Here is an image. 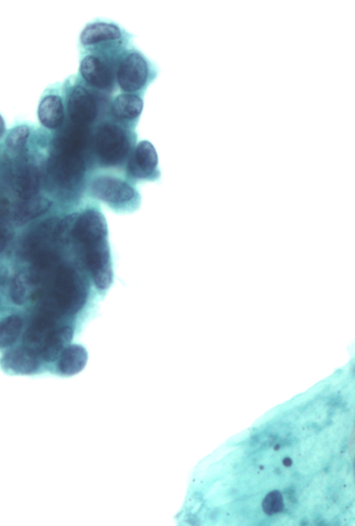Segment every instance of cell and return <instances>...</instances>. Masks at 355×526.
Returning <instances> with one entry per match:
<instances>
[{"instance_id":"cell-4","label":"cell","mask_w":355,"mask_h":526,"mask_svg":"<svg viewBox=\"0 0 355 526\" xmlns=\"http://www.w3.org/2000/svg\"><path fill=\"white\" fill-rule=\"evenodd\" d=\"M148 75L146 60L140 53L133 51L121 59L116 70V80L123 91L132 94L146 85Z\"/></svg>"},{"instance_id":"cell-1","label":"cell","mask_w":355,"mask_h":526,"mask_svg":"<svg viewBox=\"0 0 355 526\" xmlns=\"http://www.w3.org/2000/svg\"><path fill=\"white\" fill-rule=\"evenodd\" d=\"M70 224L71 235L92 280L100 289L107 288L112 282V270L103 215L97 208L89 207L72 214Z\"/></svg>"},{"instance_id":"cell-2","label":"cell","mask_w":355,"mask_h":526,"mask_svg":"<svg viewBox=\"0 0 355 526\" xmlns=\"http://www.w3.org/2000/svg\"><path fill=\"white\" fill-rule=\"evenodd\" d=\"M89 192L98 201L119 212H130L139 207L140 196L125 179L111 173H100L89 180Z\"/></svg>"},{"instance_id":"cell-18","label":"cell","mask_w":355,"mask_h":526,"mask_svg":"<svg viewBox=\"0 0 355 526\" xmlns=\"http://www.w3.org/2000/svg\"><path fill=\"white\" fill-rule=\"evenodd\" d=\"M264 511L268 514L279 512L283 508V500L278 491L270 493L264 499L263 503Z\"/></svg>"},{"instance_id":"cell-7","label":"cell","mask_w":355,"mask_h":526,"mask_svg":"<svg viewBox=\"0 0 355 526\" xmlns=\"http://www.w3.org/2000/svg\"><path fill=\"white\" fill-rule=\"evenodd\" d=\"M80 72L87 84L100 90H109L114 83V75L108 63L94 55L85 56L80 62Z\"/></svg>"},{"instance_id":"cell-21","label":"cell","mask_w":355,"mask_h":526,"mask_svg":"<svg viewBox=\"0 0 355 526\" xmlns=\"http://www.w3.org/2000/svg\"><path fill=\"white\" fill-rule=\"evenodd\" d=\"M5 133V123L3 119L0 115V137H1Z\"/></svg>"},{"instance_id":"cell-6","label":"cell","mask_w":355,"mask_h":526,"mask_svg":"<svg viewBox=\"0 0 355 526\" xmlns=\"http://www.w3.org/2000/svg\"><path fill=\"white\" fill-rule=\"evenodd\" d=\"M67 109L70 119L74 124L84 126L92 123L97 116V104L85 87L77 85L70 92Z\"/></svg>"},{"instance_id":"cell-8","label":"cell","mask_w":355,"mask_h":526,"mask_svg":"<svg viewBox=\"0 0 355 526\" xmlns=\"http://www.w3.org/2000/svg\"><path fill=\"white\" fill-rule=\"evenodd\" d=\"M2 370L10 375H31L40 370L35 353L28 348H17L8 352L1 359Z\"/></svg>"},{"instance_id":"cell-13","label":"cell","mask_w":355,"mask_h":526,"mask_svg":"<svg viewBox=\"0 0 355 526\" xmlns=\"http://www.w3.org/2000/svg\"><path fill=\"white\" fill-rule=\"evenodd\" d=\"M15 189L18 196L23 200L33 197L40 188V177L36 168L24 166L20 168L15 178Z\"/></svg>"},{"instance_id":"cell-19","label":"cell","mask_w":355,"mask_h":526,"mask_svg":"<svg viewBox=\"0 0 355 526\" xmlns=\"http://www.w3.org/2000/svg\"><path fill=\"white\" fill-rule=\"evenodd\" d=\"M10 290V294L14 303L17 304L22 303L25 298L26 290L19 276L12 280Z\"/></svg>"},{"instance_id":"cell-10","label":"cell","mask_w":355,"mask_h":526,"mask_svg":"<svg viewBox=\"0 0 355 526\" xmlns=\"http://www.w3.org/2000/svg\"><path fill=\"white\" fill-rule=\"evenodd\" d=\"M87 353L80 346L73 344L62 350L58 358L56 372L62 376H71L78 373L85 366Z\"/></svg>"},{"instance_id":"cell-9","label":"cell","mask_w":355,"mask_h":526,"mask_svg":"<svg viewBox=\"0 0 355 526\" xmlns=\"http://www.w3.org/2000/svg\"><path fill=\"white\" fill-rule=\"evenodd\" d=\"M122 33L118 26L106 22H97L87 25L82 31L80 41L84 46H94L101 43L116 41Z\"/></svg>"},{"instance_id":"cell-20","label":"cell","mask_w":355,"mask_h":526,"mask_svg":"<svg viewBox=\"0 0 355 526\" xmlns=\"http://www.w3.org/2000/svg\"><path fill=\"white\" fill-rule=\"evenodd\" d=\"M3 216L2 210H0V252L5 248L9 237V232L4 224Z\"/></svg>"},{"instance_id":"cell-3","label":"cell","mask_w":355,"mask_h":526,"mask_svg":"<svg viewBox=\"0 0 355 526\" xmlns=\"http://www.w3.org/2000/svg\"><path fill=\"white\" fill-rule=\"evenodd\" d=\"M131 139L130 133L121 126L112 122L103 123L92 139L96 158L107 167L122 164L131 152Z\"/></svg>"},{"instance_id":"cell-5","label":"cell","mask_w":355,"mask_h":526,"mask_svg":"<svg viewBox=\"0 0 355 526\" xmlns=\"http://www.w3.org/2000/svg\"><path fill=\"white\" fill-rule=\"evenodd\" d=\"M158 158L153 145L148 141L139 142L130 153L126 170L135 180H153L158 175Z\"/></svg>"},{"instance_id":"cell-14","label":"cell","mask_w":355,"mask_h":526,"mask_svg":"<svg viewBox=\"0 0 355 526\" xmlns=\"http://www.w3.org/2000/svg\"><path fill=\"white\" fill-rule=\"evenodd\" d=\"M52 202L44 197H33L24 200L17 205L14 219L19 223H26L49 210Z\"/></svg>"},{"instance_id":"cell-15","label":"cell","mask_w":355,"mask_h":526,"mask_svg":"<svg viewBox=\"0 0 355 526\" xmlns=\"http://www.w3.org/2000/svg\"><path fill=\"white\" fill-rule=\"evenodd\" d=\"M73 336L72 328L64 325L54 331L46 341L42 355L47 362H52L58 358L65 344L69 343Z\"/></svg>"},{"instance_id":"cell-11","label":"cell","mask_w":355,"mask_h":526,"mask_svg":"<svg viewBox=\"0 0 355 526\" xmlns=\"http://www.w3.org/2000/svg\"><path fill=\"white\" fill-rule=\"evenodd\" d=\"M37 116L40 123L49 129H56L62 126L64 112L61 98L49 95L42 99L38 106Z\"/></svg>"},{"instance_id":"cell-17","label":"cell","mask_w":355,"mask_h":526,"mask_svg":"<svg viewBox=\"0 0 355 526\" xmlns=\"http://www.w3.org/2000/svg\"><path fill=\"white\" fill-rule=\"evenodd\" d=\"M28 135L29 129L26 126H18L9 132L6 138L5 143L8 148L18 150L25 145Z\"/></svg>"},{"instance_id":"cell-12","label":"cell","mask_w":355,"mask_h":526,"mask_svg":"<svg viewBox=\"0 0 355 526\" xmlns=\"http://www.w3.org/2000/svg\"><path fill=\"white\" fill-rule=\"evenodd\" d=\"M142 109V99L131 93H123L116 96L111 107L114 117L121 121L135 120L141 114Z\"/></svg>"},{"instance_id":"cell-16","label":"cell","mask_w":355,"mask_h":526,"mask_svg":"<svg viewBox=\"0 0 355 526\" xmlns=\"http://www.w3.org/2000/svg\"><path fill=\"white\" fill-rule=\"evenodd\" d=\"M23 327L22 319L16 314L0 321V348L12 345L19 337Z\"/></svg>"}]
</instances>
